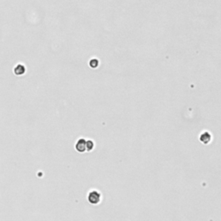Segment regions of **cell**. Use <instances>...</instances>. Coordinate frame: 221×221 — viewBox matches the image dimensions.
<instances>
[{"instance_id":"cell-1","label":"cell","mask_w":221,"mask_h":221,"mask_svg":"<svg viewBox=\"0 0 221 221\" xmlns=\"http://www.w3.org/2000/svg\"><path fill=\"white\" fill-rule=\"evenodd\" d=\"M101 200V194L98 191H91L88 194V201L93 205H97Z\"/></svg>"},{"instance_id":"cell-2","label":"cell","mask_w":221,"mask_h":221,"mask_svg":"<svg viewBox=\"0 0 221 221\" xmlns=\"http://www.w3.org/2000/svg\"><path fill=\"white\" fill-rule=\"evenodd\" d=\"M75 149L78 152H85L87 150V140L85 138H80L79 139L76 144H75Z\"/></svg>"},{"instance_id":"cell-3","label":"cell","mask_w":221,"mask_h":221,"mask_svg":"<svg viewBox=\"0 0 221 221\" xmlns=\"http://www.w3.org/2000/svg\"><path fill=\"white\" fill-rule=\"evenodd\" d=\"M14 73H15L16 75H18V76L23 75L24 73H25V67H24V65H22V64H18L17 66L15 67V68H14Z\"/></svg>"},{"instance_id":"cell-4","label":"cell","mask_w":221,"mask_h":221,"mask_svg":"<svg viewBox=\"0 0 221 221\" xmlns=\"http://www.w3.org/2000/svg\"><path fill=\"white\" fill-rule=\"evenodd\" d=\"M199 140L203 142V143L206 144V143H208V142L211 141V135L209 134L208 132H204L203 134L200 135Z\"/></svg>"},{"instance_id":"cell-5","label":"cell","mask_w":221,"mask_h":221,"mask_svg":"<svg viewBox=\"0 0 221 221\" xmlns=\"http://www.w3.org/2000/svg\"><path fill=\"white\" fill-rule=\"evenodd\" d=\"M89 66L92 67V68H96L98 66H99V61L96 60V59H93L89 62Z\"/></svg>"},{"instance_id":"cell-6","label":"cell","mask_w":221,"mask_h":221,"mask_svg":"<svg viewBox=\"0 0 221 221\" xmlns=\"http://www.w3.org/2000/svg\"><path fill=\"white\" fill-rule=\"evenodd\" d=\"M93 142L91 141V140H87V151H91V150L93 149Z\"/></svg>"}]
</instances>
